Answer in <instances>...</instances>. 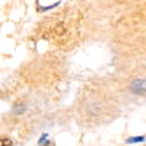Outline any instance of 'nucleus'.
I'll list each match as a JSON object with an SVG mask.
<instances>
[{
  "instance_id": "1",
  "label": "nucleus",
  "mask_w": 146,
  "mask_h": 146,
  "mask_svg": "<svg viewBox=\"0 0 146 146\" xmlns=\"http://www.w3.org/2000/svg\"><path fill=\"white\" fill-rule=\"evenodd\" d=\"M140 142H145V136H135V137H129L126 140V143L131 145V143H140Z\"/></svg>"
},
{
  "instance_id": "2",
  "label": "nucleus",
  "mask_w": 146,
  "mask_h": 146,
  "mask_svg": "<svg viewBox=\"0 0 146 146\" xmlns=\"http://www.w3.org/2000/svg\"><path fill=\"white\" fill-rule=\"evenodd\" d=\"M0 146H13V142L9 137H5V136H0Z\"/></svg>"
}]
</instances>
